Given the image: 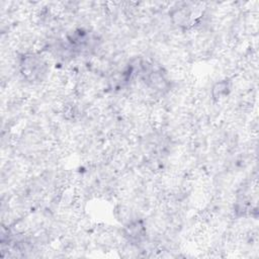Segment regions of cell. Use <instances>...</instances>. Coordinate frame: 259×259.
Here are the masks:
<instances>
[{"label":"cell","instance_id":"cell-1","mask_svg":"<svg viewBox=\"0 0 259 259\" xmlns=\"http://www.w3.org/2000/svg\"><path fill=\"white\" fill-rule=\"evenodd\" d=\"M47 65L41 56L32 53L23 55L19 61V69L23 78L30 82L41 81L47 76Z\"/></svg>","mask_w":259,"mask_h":259}]
</instances>
